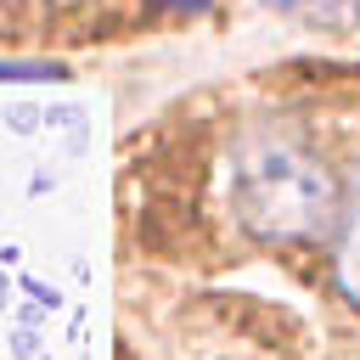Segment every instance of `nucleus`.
<instances>
[{
  "label": "nucleus",
  "mask_w": 360,
  "mask_h": 360,
  "mask_svg": "<svg viewBox=\"0 0 360 360\" xmlns=\"http://www.w3.org/2000/svg\"><path fill=\"white\" fill-rule=\"evenodd\" d=\"M225 197L236 225L270 248L315 242L338 225V180L292 129H242L225 163Z\"/></svg>",
  "instance_id": "nucleus-1"
},
{
  "label": "nucleus",
  "mask_w": 360,
  "mask_h": 360,
  "mask_svg": "<svg viewBox=\"0 0 360 360\" xmlns=\"http://www.w3.org/2000/svg\"><path fill=\"white\" fill-rule=\"evenodd\" d=\"M332 276H338V292L360 309V180H354L349 202L338 208V259H332Z\"/></svg>",
  "instance_id": "nucleus-2"
},
{
  "label": "nucleus",
  "mask_w": 360,
  "mask_h": 360,
  "mask_svg": "<svg viewBox=\"0 0 360 360\" xmlns=\"http://www.w3.org/2000/svg\"><path fill=\"white\" fill-rule=\"evenodd\" d=\"M259 6H270L304 28H326V34H343L360 22V0H259Z\"/></svg>",
  "instance_id": "nucleus-3"
},
{
  "label": "nucleus",
  "mask_w": 360,
  "mask_h": 360,
  "mask_svg": "<svg viewBox=\"0 0 360 360\" xmlns=\"http://www.w3.org/2000/svg\"><path fill=\"white\" fill-rule=\"evenodd\" d=\"M11 79H68V62H45V56H0V84Z\"/></svg>",
  "instance_id": "nucleus-4"
},
{
  "label": "nucleus",
  "mask_w": 360,
  "mask_h": 360,
  "mask_svg": "<svg viewBox=\"0 0 360 360\" xmlns=\"http://www.w3.org/2000/svg\"><path fill=\"white\" fill-rule=\"evenodd\" d=\"M0 124H6L11 135H34V129H45V107H39V101H11V107L0 112Z\"/></svg>",
  "instance_id": "nucleus-5"
},
{
  "label": "nucleus",
  "mask_w": 360,
  "mask_h": 360,
  "mask_svg": "<svg viewBox=\"0 0 360 360\" xmlns=\"http://www.w3.org/2000/svg\"><path fill=\"white\" fill-rule=\"evenodd\" d=\"M22 298L45 304V315H51V309H62V292H56L51 281H39V276H22Z\"/></svg>",
  "instance_id": "nucleus-6"
},
{
  "label": "nucleus",
  "mask_w": 360,
  "mask_h": 360,
  "mask_svg": "<svg viewBox=\"0 0 360 360\" xmlns=\"http://www.w3.org/2000/svg\"><path fill=\"white\" fill-rule=\"evenodd\" d=\"M152 11H169V17H202L214 0H146Z\"/></svg>",
  "instance_id": "nucleus-7"
},
{
  "label": "nucleus",
  "mask_w": 360,
  "mask_h": 360,
  "mask_svg": "<svg viewBox=\"0 0 360 360\" xmlns=\"http://www.w3.org/2000/svg\"><path fill=\"white\" fill-rule=\"evenodd\" d=\"M11 354H17V360H34V354H39V332H34V326H17V332H11Z\"/></svg>",
  "instance_id": "nucleus-8"
},
{
  "label": "nucleus",
  "mask_w": 360,
  "mask_h": 360,
  "mask_svg": "<svg viewBox=\"0 0 360 360\" xmlns=\"http://www.w3.org/2000/svg\"><path fill=\"white\" fill-rule=\"evenodd\" d=\"M45 191H56V174H51V169H34V180H28V197H45Z\"/></svg>",
  "instance_id": "nucleus-9"
},
{
  "label": "nucleus",
  "mask_w": 360,
  "mask_h": 360,
  "mask_svg": "<svg viewBox=\"0 0 360 360\" xmlns=\"http://www.w3.org/2000/svg\"><path fill=\"white\" fill-rule=\"evenodd\" d=\"M17 321H22V326H39V321H45V304L22 298V304H17Z\"/></svg>",
  "instance_id": "nucleus-10"
},
{
  "label": "nucleus",
  "mask_w": 360,
  "mask_h": 360,
  "mask_svg": "<svg viewBox=\"0 0 360 360\" xmlns=\"http://www.w3.org/2000/svg\"><path fill=\"white\" fill-rule=\"evenodd\" d=\"M79 118V107L73 101H62V107H45V124H73Z\"/></svg>",
  "instance_id": "nucleus-11"
},
{
  "label": "nucleus",
  "mask_w": 360,
  "mask_h": 360,
  "mask_svg": "<svg viewBox=\"0 0 360 360\" xmlns=\"http://www.w3.org/2000/svg\"><path fill=\"white\" fill-rule=\"evenodd\" d=\"M6 292H11V276L0 270V309H6Z\"/></svg>",
  "instance_id": "nucleus-12"
}]
</instances>
